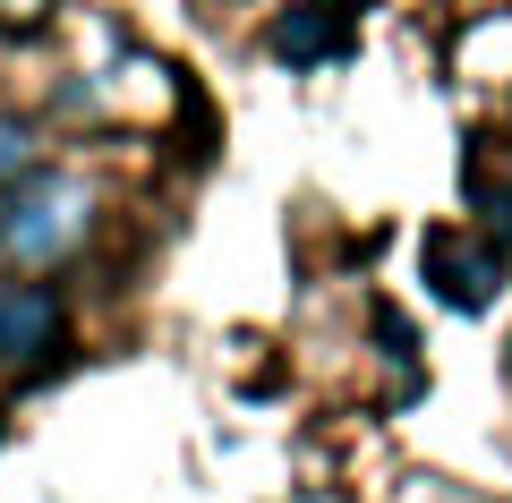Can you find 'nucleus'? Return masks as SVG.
<instances>
[{"label": "nucleus", "instance_id": "1", "mask_svg": "<svg viewBox=\"0 0 512 503\" xmlns=\"http://www.w3.org/2000/svg\"><path fill=\"white\" fill-rule=\"evenodd\" d=\"M86 231H94V188L77 180V171H52V162H43L26 188L0 197V256L18 273L69 265V256L86 248Z\"/></svg>", "mask_w": 512, "mask_h": 503}, {"label": "nucleus", "instance_id": "2", "mask_svg": "<svg viewBox=\"0 0 512 503\" xmlns=\"http://www.w3.org/2000/svg\"><path fill=\"white\" fill-rule=\"evenodd\" d=\"M60 359H69V307H60V290L35 282V273H9L0 282V367L43 376Z\"/></svg>", "mask_w": 512, "mask_h": 503}, {"label": "nucleus", "instance_id": "3", "mask_svg": "<svg viewBox=\"0 0 512 503\" xmlns=\"http://www.w3.org/2000/svg\"><path fill=\"white\" fill-rule=\"evenodd\" d=\"M419 265H427V282H436V299L461 307V316L495 307V290H504V256H495L478 231H427L419 239Z\"/></svg>", "mask_w": 512, "mask_h": 503}, {"label": "nucleus", "instance_id": "4", "mask_svg": "<svg viewBox=\"0 0 512 503\" xmlns=\"http://www.w3.org/2000/svg\"><path fill=\"white\" fill-rule=\"evenodd\" d=\"M350 35H359V26H350L342 0H291L274 18V35H265V52H274L282 69H325V60L350 52Z\"/></svg>", "mask_w": 512, "mask_h": 503}, {"label": "nucleus", "instance_id": "5", "mask_svg": "<svg viewBox=\"0 0 512 503\" xmlns=\"http://www.w3.org/2000/svg\"><path fill=\"white\" fill-rule=\"evenodd\" d=\"M461 188H470L478 239L512 265V145L504 137H470V154H461Z\"/></svg>", "mask_w": 512, "mask_h": 503}, {"label": "nucleus", "instance_id": "6", "mask_svg": "<svg viewBox=\"0 0 512 503\" xmlns=\"http://www.w3.org/2000/svg\"><path fill=\"white\" fill-rule=\"evenodd\" d=\"M35 171H43V137H35V120L0 111V197H9V188H26Z\"/></svg>", "mask_w": 512, "mask_h": 503}, {"label": "nucleus", "instance_id": "7", "mask_svg": "<svg viewBox=\"0 0 512 503\" xmlns=\"http://www.w3.org/2000/svg\"><path fill=\"white\" fill-rule=\"evenodd\" d=\"M60 0H0V26H43Z\"/></svg>", "mask_w": 512, "mask_h": 503}]
</instances>
